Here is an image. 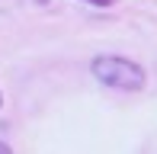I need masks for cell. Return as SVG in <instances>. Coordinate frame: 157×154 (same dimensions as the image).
Instances as JSON below:
<instances>
[{
    "label": "cell",
    "instance_id": "cell-1",
    "mask_svg": "<svg viewBox=\"0 0 157 154\" xmlns=\"http://www.w3.org/2000/svg\"><path fill=\"white\" fill-rule=\"evenodd\" d=\"M90 71L103 87H116V90H141L147 80L144 67L122 55H99V58H93Z\"/></svg>",
    "mask_w": 157,
    "mask_h": 154
},
{
    "label": "cell",
    "instance_id": "cell-2",
    "mask_svg": "<svg viewBox=\"0 0 157 154\" xmlns=\"http://www.w3.org/2000/svg\"><path fill=\"white\" fill-rule=\"evenodd\" d=\"M83 3H93V6H112L116 0H83Z\"/></svg>",
    "mask_w": 157,
    "mask_h": 154
},
{
    "label": "cell",
    "instance_id": "cell-3",
    "mask_svg": "<svg viewBox=\"0 0 157 154\" xmlns=\"http://www.w3.org/2000/svg\"><path fill=\"white\" fill-rule=\"evenodd\" d=\"M0 154H13V148H10L6 141H0Z\"/></svg>",
    "mask_w": 157,
    "mask_h": 154
},
{
    "label": "cell",
    "instance_id": "cell-4",
    "mask_svg": "<svg viewBox=\"0 0 157 154\" xmlns=\"http://www.w3.org/2000/svg\"><path fill=\"white\" fill-rule=\"evenodd\" d=\"M0 106H3V96H0Z\"/></svg>",
    "mask_w": 157,
    "mask_h": 154
}]
</instances>
